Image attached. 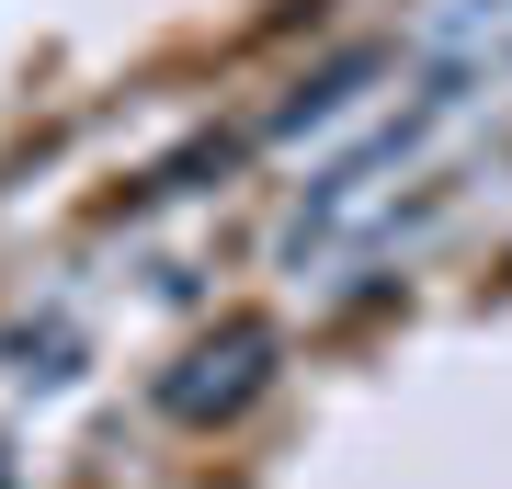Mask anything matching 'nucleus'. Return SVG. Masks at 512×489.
Wrapping results in <instances>:
<instances>
[{"mask_svg":"<svg viewBox=\"0 0 512 489\" xmlns=\"http://www.w3.org/2000/svg\"><path fill=\"white\" fill-rule=\"evenodd\" d=\"M262 387H274V330H262V319H228L217 342L183 353V376L160 387V410L171 421H228V410H251Z\"/></svg>","mask_w":512,"mask_h":489,"instance_id":"nucleus-1","label":"nucleus"}]
</instances>
